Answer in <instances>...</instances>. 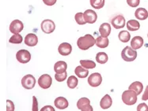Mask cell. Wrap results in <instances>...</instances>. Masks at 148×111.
Masks as SVG:
<instances>
[{"label":"cell","mask_w":148,"mask_h":111,"mask_svg":"<svg viewBox=\"0 0 148 111\" xmlns=\"http://www.w3.org/2000/svg\"><path fill=\"white\" fill-rule=\"evenodd\" d=\"M59 53L63 56H67L69 55L72 51V47L68 43H63L58 47Z\"/></svg>","instance_id":"7c38bea8"},{"label":"cell","mask_w":148,"mask_h":111,"mask_svg":"<svg viewBox=\"0 0 148 111\" xmlns=\"http://www.w3.org/2000/svg\"><path fill=\"white\" fill-rule=\"evenodd\" d=\"M99 32L101 36L102 37H108L111 32V26L109 23H103L101 24L99 28Z\"/></svg>","instance_id":"e0dca14e"},{"label":"cell","mask_w":148,"mask_h":111,"mask_svg":"<svg viewBox=\"0 0 148 111\" xmlns=\"http://www.w3.org/2000/svg\"><path fill=\"white\" fill-rule=\"evenodd\" d=\"M127 3L131 7H136L139 5L140 0H127Z\"/></svg>","instance_id":"d6a6232c"},{"label":"cell","mask_w":148,"mask_h":111,"mask_svg":"<svg viewBox=\"0 0 148 111\" xmlns=\"http://www.w3.org/2000/svg\"><path fill=\"white\" fill-rule=\"evenodd\" d=\"M137 111H148V106L144 102L140 103L137 106Z\"/></svg>","instance_id":"e575fe53"},{"label":"cell","mask_w":148,"mask_h":111,"mask_svg":"<svg viewBox=\"0 0 148 111\" xmlns=\"http://www.w3.org/2000/svg\"><path fill=\"white\" fill-rule=\"evenodd\" d=\"M127 28L128 31L135 32V31L139 30L140 28V24H139V21L136 20H130L127 21Z\"/></svg>","instance_id":"603a6c76"},{"label":"cell","mask_w":148,"mask_h":111,"mask_svg":"<svg viewBox=\"0 0 148 111\" xmlns=\"http://www.w3.org/2000/svg\"><path fill=\"white\" fill-rule=\"evenodd\" d=\"M128 89L136 91V93L138 95H140V94L142 93L143 89V84L141 82H139V81H135V82H133L132 84L129 86Z\"/></svg>","instance_id":"d6986e66"},{"label":"cell","mask_w":148,"mask_h":111,"mask_svg":"<svg viewBox=\"0 0 148 111\" xmlns=\"http://www.w3.org/2000/svg\"><path fill=\"white\" fill-rule=\"evenodd\" d=\"M122 101L127 106H132L137 102V94L132 90L124 91L122 94Z\"/></svg>","instance_id":"7a4b0ae2"},{"label":"cell","mask_w":148,"mask_h":111,"mask_svg":"<svg viewBox=\"0 0 148 111\" xmlns=\"http://www.w3.org/2000/svg\"><path fill=\"white\" fill-rule=\"evenodd\" d=\"M82 111H93V107L91 106L90 104V105H87L85 107H83V108L81 110Z\"/></svg>","instance_id":"ab89813d"},{"label":"cell","mask_w":148,"mask_h":111,"mask_svg":"<svg viewBox=\"0 0 148 111\" xmlns=\"http://www.w3.org/2000/svg\"><path fill=\"white\" fill-rule=\"evenodd\" d=\"M109 40L108 37H102V36H99L96 39V42L95 44L97 47L100 48H106L109 46Z\"/></svg>","instance_id":"7402d4cb"},{"label":"cell","mask_w":148,"mask_h":111,"mask_svg":"<svg viewBox=\"0 0 148 111\" xmlns=\"http://www.w3.org/2000/svg\"><path fill=\"white\" fill-rule=\"evenodd\" d=\"M57 0H43L44 3L45 4L46 6H53L55 5V3H56Z\"/></svg>","instance_id":"8d00e7d4"},{"label":"cell","mask_w":148,"mask_h":111,"mask_svg":"<svg viewBox=\"0 0 148 111\" xmlns=\"http://www.w3.org/2000/svg\"><path fill=\"white\" fill-rule=\"evenodd\" d=\"M90 104V100L87 98H81L79 101L77 102V108L79 110H82L86 106Z\"/></svg>","instance_id":"f1b7e54d"},{"label":"cell","mask_w":148,"mask_h":111,"mask_svg":"<svg viewBox=\"0 0 148 111\" xmlns=\"http://www.w3.org/2000/svg\"><path fill=\"white\" fill-rule=\"evenodd\" d=\"M147 37H148V35H147Z\"/></svg>","instance_id":"60d3db41"},{"label":"cell","mask_w":148,"mask_h":111,"mask_svg":"<svg viewBox=\"0 0 148 111\" xmlns=\"http://www.w3.org/2000/svg\"><path fill=\"white\" fill-rule=\"evenodd\" d=\"M84 18L86 23L94 24L96 22L97 19V15L96 12H94L92 9H86L84 12Z\"/></svg>","instance_id":"8fae6325"},{"label":"cell","mask_w":148,"mask_h":111,"mask_svg":"<svg viewBox=\"0 0 148 111\" xmlns=\"http://www.w3.org/2000/svg\"><path fill=\"white\" fill-rule=\"evenodd\" d=\"M40 111H56L51 106H45L41 108Z\"/></svg>","instance_id":"74e56055"},{"label":"cell","mask_w":148,"mask_h":111,"mask_svg":"<svg viewBox=\"0 0 148 111\" xmlns=\"http://www.w3.org/2000/svg\"><path fill=\"white\" fill-rule=\"evenodd\" d=\"M90 5L94 9H101L105 6V0H90Z\"/></svg>","instance_id":"83f0119b"},{"label":"cell","mask_w":148,"mask_h":111,"mask_svg":"<svg viewBox=\"0 0 148 111\" xmlns=\"http://www.w3.org/2000/svg\"><path fill=\"white\" fill-rule=\"evenodd\" d=\"M112 104V98L110 97L109 95H106L103 97L101 102H100V106L103 109V110H106L109 109Z\"/></svg>","instance_id":"9a60e30c"},{"label":"cell","mask_w":148,"mask_h":111,"mask_svg":"<svg viewBox=\"0 0 148 111\" xmlns=\"http://www.w3.org/2000/svg\"><path fill=\"white\" fill-rule=\"evenodd\" d=\"M142 99L143 101H147V100H148V85L147 86V87H146L145 91H144V93H143V95L142 96Z\"/></svg>","instance_id":"f35d334b"},{"label":"cell","mask_w":148,"mask_h":111,"mask_svg":"<svg viewBox=\"0 0 148 111\" xmlns=\"http://www.w3.org/2000/svg\"><path fill=\"white\" fill-rule=\"evenodd\" d=\"M95 42H96V39H94L93 36H91L90 34H86L84 36L79 37L77 41V45L79 49H81L82 51H86L89 48L92 47L95 44Z\"/></svg>","instance_id":"6da1fadb"},{"label":"cell","mask_w":148,"mask_h":111,"mask_svg":"<svg viewBox=\"0 0 148 111\" xmlns=\"http://www.w3.org/2000/svg\"><path fill=\"white\" fill-rule=\"evenodd\" d=\"M67 86L70 87V88H71V89H74V88H75L77 87V85L79 84V81H78V79L76 76H71L69 78L67 79Z\"/></svg>","instance_id":"4316f807"},{"label":"cell","mask_w":148,"mask_h":111,"mask_svg":"<svg viewBox=\"0 0 148 111\" xmlns=\"http://www.w3.org/2000/svg\"><path fill=\"white\" fill-rule=\"evenodd\" d=\"M23 40V38L21 35L19 34H14L9 39V42L10 43H14V44H19L21 43Z\"/></svg>","instance_id":"f546056e"},{"label":"cell","mask_w":148,"mask_h":111,"mask_svg":"<svg viewBox=\"0 0 148 111\" xmlns=\"http://www.w3.org/2000/svg\"><path fill=\"white\" fill-rule=\"evenodd\" d=\"M108 55L105 52H99L96 55V61L100 64H105L108 62Z\"/></svg>","instance_id":"cb8c5ba5"},{"label":"cell","mask_w":148,"mask_h":111,"mask_svg":"<svg viewBox=\"0 0 148 111\" xmlns=\"http://www.w3.org/2000/svg\"><path fill=\"white\" fill-rule=\"evenodd\" d=\"M24 28V24L19 20H14L10 25V31L13 34H18Z\"/></svg>","instance_id":"9c48e42d"},{"label":"cell","mask_w":148,"mask_h":111,"mask_svg":"<svg viewBox=\"0 0 148 111\" xmlns=\"http://www.w3.org/2000/svg\"><path fill=\"white\" fill-rule=\"evenodd\" d=\"M112 26L115 28L116 29H120V28H123L125 26V19H124V16L121 14H118L115 16L114 18L112 19Z\"/></svg>","instance_id":"30bf717a"},{"label":"cell","mask_w":148,"mask_h":111,"mask_svg":"<svg viewBox=\"0 0 148 111\" xmlns=\"http://www.w3.org/2000/svg\"><path fill=\"white\" fill-rule=\"evenodd\" d=\"M52 84V79L49 74H43L38 79V84L43 89H48Z\"/></svg>","instance_id":"8992f818"},{"label":"cell","mask_w":148,"mask_h":111,"mask_svg":"<svg viewBox=\"0 0 148 111\" xmlns=\"http://www.w3.org/2000/svg\"><path fill=\"white\" fill-rule=\"evenodd\" d=\"M75 73L79 78H86L89 75V71H88V69H85L82 66H77L75 69Z\"/></svg>","instance_id":"ffe728a7"},{"label":"cell","mask_w":148,"mask_h":111,"mask_svg":"<svg viewBox=\"0 0 148 111\" xmlns=\"http://www.w3.org/2000/svg\"><path fill=\"white\" fill-rule=\"evenodd\" d=\"M143 45V39L141 36H135L131 41V47L134 50H138Z\"/></svg>","instance_id":"2e32d148"},{"label":"cell","mask_w":148,"mask_h":111,"mask_svg":"<svg viewBox=\"0 0 148 111\" xmlns=\"http://www.w3.org/2000/svg\"><path fill=\"white\" fill-rule=\"evenodd\" d=\"M55 28H56V24H55L54 21L51 20L46 19L45 21H43L41 23V30L46 34H50V33L53 32Z\"/></svg>","instance_id":"ba28073f"},{"label":"cell","mask_w":148,"mask_h":111,"mask_svg":"<svg viewBox=\"0 0 148 111\" xmlns=\"http://www.w3.org/2000/svg\"><path fill=\"white\" fill-rule=\"evenodd\" d=\"M21 84L25 89H33L36 84V79L31 74L25 75L21 79Z\"/></svg>","instance_id":"277c9868"},{"label":"cell","mask_w":148,"mask_h":111,"mask_svg":"<svg viewBox=\"0 0 148 111\" xmlns=\"http://www.w3.org/2000/svg\"><path fill=\"white\" fill-rule=\"evenodd\" d=\"M75 19L76 22L80 25H83V24H86V23L84 18V14H82L81 12L76 14L75 16Z\"/></svg>","instance_id":"4dcf8cb0"},{"label":"cell","mask_w":148,"mask_h":111,"mask_svg":"<svg viewBox=\"0 0 148 111\" xmlns=\"http://www.w3.org/2000/svg\"><path fill=\"white\" fill-rule=\"evenodd\" d=\"M66 77H67L66 72H64L63 73H56V75H55V78L58 82H63L66 80Z\"/></svg>","instance_id":"1f68e13d"},{"label":"cell","mask_w":148,"mask_h":111,"mask_svg":"<svg viewBox=\"0 0 148 111\" xmlns=\"http://www.w3.org/2000/svg\"><path fill=\"white\" fill-rule=\"evenodd\" d=\"M102 82V76L98 72H94L90 75L88 78V84L90 85L91 87H98Z\"/></svg>","instance_id":"52a82bcc"},{"label":"cell","mask_w":148,"mask_h":111,"mask_svg":"<svg viewBox=\"0 0 148 111\" xmlns=\"http://www.w3.org/2000/svg\"><path fill=\"white\" fill-rule=\"evenodd\" d=\"M118 37H119V39L122 43H127L130 40L131 35L127 31H121L119 33Z\"/></svg>","instance_id":"d4e9b609"},{"label":"cell","mask_w":148,"mask_h":111,"mask_svg":"<svg viewBox=\"0 0 148 111\" xmlns=\"http://www.w3.org/2000/svg\"><path fill=\"white\" fill-rule=\"evenodd\" d=\"M32 111H39L38 110V102L36 99V96L33 97V107H32Z\"/></svg>","instance_id":"d590c367"},{"label":"cell","mask_w":148,"mask_h":111,"mask_svg":"<svg viewBox=\"0 0 148 111\" xmlns=\"http://www.w3.org/2000/svg\"><path fill=\"white\" fill-rule=\"evenodd\" d=\"M135 16L137 19L143 21L148 18L147 10L144 8H138L135 12Z\"/></svg>","instance_id":"44dd1931"},{"label":"cell","mask_w":148,"mask_h":111,"mask_svg":"<svg viewBox=\"0 0 148 111\" xmlns=\"http://www.w3.org/2000/svg\"><path fill=\"white\" fill-rule=\"evenodd\" d=\"M6 111H14V104L12 101H10L9 99L6 100Z\"/></svg>","instance_id":"836d02e7"},{"label":"cell","mask_w":148,"mask_h":111,"mask_svg":"<svg viewBox=\"0 0 148 111\" xmlns=\"http://www.w3.org/2000/svg\"><path fill=\"white\" fill-rule=\"evenodd\" d=\"M66 68H67V65L64 61H59L54 66V70L56 73H63L66 72Z\"/></svg>","instance_id":"ac0fdd59"},{"label":"cell","mask_w":148,"mask_h":111,"mask_svg":"<svg viewBox=\"0 0 148 111\" xmlns=\"http://www.w3.org/2000/svg\"><path fill=\"white\" fill-rule=\"evenodd\" d=\"M38 43V38L34 33H29L25 37V43L29 47H34Z\"/></svg>","instance_id":"4fadbf2b"},{"label":"cell","mask_w":148,"mask_h":111,"mask_svg":"<svg viewBox=\"0 0 148 111\" xmlns=\"http://www.w3.org/2000/svg\"><path fill=\"white\" fill-rule=\"evenodd\" d=\"M80 64L82 67H84L86 69H92L96 67V64L91 60H81Z\"/></svg>","instance_id":"484cf974"},{"label":"cell","mask_w":148,"mask_h":111,"mask_svg":"<svg viewBox=\"0 0 148 111\" xmlns=\"http://www.w3.org/2000/svg\"><path fill=\"white\" fill-rule=\"evenodd\" d=\"M121 57L125 62H133L134 60H136V58H137V52L136 50L127 46V47H125L121 52Z\"/></svg>","instance_id":"3957f363"},{"label":"cell","mask_w":148,"mask_h":111,"mask_svg":"<svg viewBox=\"0 0 148 111\" xmlns=\"http://www.w3.org/2000/svg\"><path fill=\"white\" fill-rule=\"evenodd\" d=\"M16 58L20 63H28L31 59V54L27 50H20L16 54Z\"/></svg>","instance_id":"5b68a950"},{"label":"cell","mask_w":148,"mask_h":111,"mask_svg":"<svg viewBox=\"0 0 148 111\" xmlns=\"http://www.w3.org/2000/svg\"><path fill=\"white\" fill-rule=\"evenodd\" d=\"M55 106H56V108L60 110H64L68 107V101L66 100L64 97H58L56 99L54 102Z\"/></svg>","instance_id":"5bb4252c"}]
</instances>
